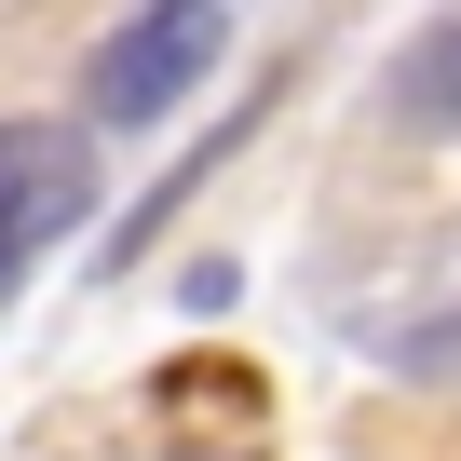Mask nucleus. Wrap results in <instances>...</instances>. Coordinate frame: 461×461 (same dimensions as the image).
I'll list each match as a JSON object with an SVG mask.
<instances>
[{"mask_svg":"<svg viewBox=\"0 0 461 461\" xmlns=\"http://www.w3.org/2000/svg\"><path fill=\"white\" fill-rule=\"evenodd\" d=\"M95 203V136L68 122H0V285H14L41 245H68Z\"/></svg>","mask_w":461,"mask_h":461,"instance_id":"obj_2","label":"nucleus"},{"mask_svg":"<svg viewBox=\"0 0 461 461\" xmlns=\"http://www.w3.org/2000/svg\"><path fill=\"white\" fill-rule=\"evenodd\" d=\"M393 380H420V393H461V312L407 326V339H393Z\"/></svg>","mask_w":461,"mask_h":461,"instance_id":"obj_4","label":"nucleus"},{"mask_svg":"<svg viewBox=\"0 0 461 461\" xmlns=\"http://www.w3.org/2000/svg\"><path fill=\"white\" fill-rule=\"evenodd\" d=\"M203 68H217V0H149L136 28H109V41H95L82 109H95V122H163Z\"/></svg>","mask_w":461,"mask_h":461,"instance_id":"obj_1","label":"nucleus"},{"mask_svg":"<svg viewBox=\"0 0 461 461\" xmlns=\"http://www.w3.org/2000/svg\"><path fill=\"white\" fill-rule=\"evenodd\" d=\"M393 95H407L420 122H461V28H434V41L407 55V82H393Z\"/></svg>","mask_w":461,"mask_h":461,"instance_id":"obj_3","label":"nucleus"}]
</instances>
